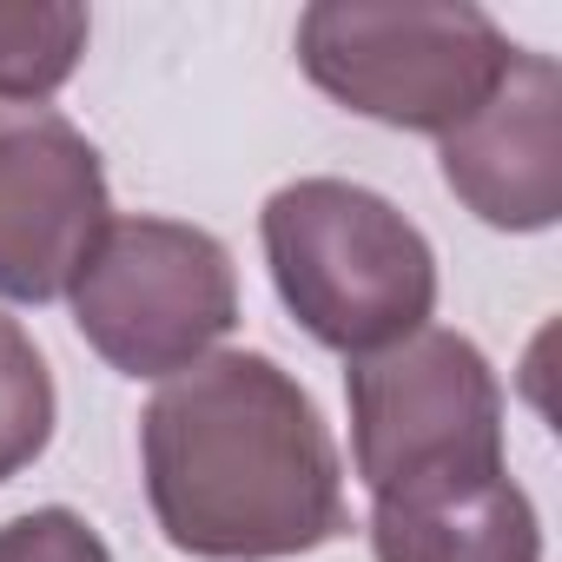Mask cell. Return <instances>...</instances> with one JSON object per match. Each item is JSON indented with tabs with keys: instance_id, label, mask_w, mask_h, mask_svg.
Segmentation results:
<instances>
[{
	"instance_id": "obj_8",
	"label": "cell",
	"mask_w": 562,
	"mask_h": 562,
	"mask_svg": "<svg viewBox=\"0 0 562 562\" xmlns=\"http://www.w3.org/2000/svg\"><path fill=\"white\" fill-rule=\"evenodd\" d=\"M378 562H542V522L522 483L496 470H443L371 496Z\"/></svg>"
},
{
	"instance_id": "obj_7",
	"label": "cell",
	"mask_w": 562,
	"mask_h": 562,
	"mask_svg": "<svg viewBox=\"0 0 562 562\" xmlns=\"http://www.w3.org/2000/svg\"><path fill=\"white\" fill-rule=\"evenodd\" d=\"M443 186L496 232H549L562 218V67L516 54L503 87L437 139Z\"/></svg>"
},
{
	"instance_id": "obj_1",
	"label": "cell",
	"mask_w": 562,
	"mask_h": 562,
	"mask_svg": "<svg viewBox=\"0 0 562 562\" xmlns=\"http://www.w3.org/2000/svg\"><path fill=\"white\" fill-rule=\"evenodd\" d=\"M146 496L172 549L278 562L351 529L338 443L292 371L218 351L166 378L139 417Z\"/></svg>"
},
{
	"instance_id": "obj_11",
	"label": "cell",
	"mask_w": 562,
	"mask_h": 562,
	"mask_svg": "<svg viewBox=\"0 0 562 562\" xmlns=\"http://www.w3.org/2000/svg\"><path fill=\"white\" fill-rule=\"evenodd\" d=\"M0 562H113L100 529L74 509H27L0 522Z\"/></svg>"
},
{
	"instance_id": "obj_5",
	"label": "cell",
	"mask_w": 562,
	"mask_h": 562,
	"mask_svg": "<svg viewBox=\"0 0 562 562\" xmlns=\"http://www.w3.org/2000/svg\"><path fill=\"white\" fill-rule=\"evenodd\" d=\"M351 397V463L371 496L503 463V384L490 358L457 331H411L345 371Z\"/></svg>"
},
{
	"instance_id": "obj_6",
	"label": "cell",
	"mask_w": 562,
	"mask_h": 562,
	"mask_svg": "<svg viewBox=\"0 0 562 562\" xmlns=\"http://www.w3.org/2000/svg\"><path fill=\"white\" fill-rule=\"evenodd\" d=\"M106 166L54 106L0 100V299L47 305L106 232Z\"/></svg>"
},
{
	"instance_id": "obj_9",
	"label": "cell",
	"mask_w": 562,
	"mask_h": 562,
	"mask_svg": "<svg viewBox=\"0 0 562 562\" xmlns=\"http://www.w3.org/2000/svg\"><path fill=\"white\" fill-rule=\"evenodd\" d=\"M87 54V8H47V0H0V100L41 106L74 80Z\"/></svg>"
},
{
	"instance_id": "obj_2",
	"label": "cell",
	"mask_w": 562,
	"mask_h": 562,
	"mask_svg": "<svg viewBox=\"0 0 562 562\" xmlns=\"http://www.w3.org/2000/svg\"><path fill=\"white\" fill-rule=\"evenodd\" d=\"M271 285L285 312L345 358H371L437 312V258L424 232L351 179L278 186L258 212Z\"/></svg>"
},
{
	"instance_id": "obj_3",
	"label": "cell",
	"mask_w": 562,
	"mask_h": 562,
	"mask_svg": "<svg viewBox=\"0 0 562 562\" xmlns=\"http://www.w3.org/2000/svg\"><path fill=\"white\" fill-rule=\"evenodd\" d=\"M299 60L338 106L443 139L503 87L516 47L470 0H318L299 21Z\"/></svg>"
},
{
	"instance_id": "obj_4",
	"label": "cell",
	"mask_w": 562,
	"mask_h": 562,
	"mask_svg": "<svg viewBox=\"0 0 562 562\" xmlns=\"http://www.w3.org/2000/svg\"><path fill=\"white\" fill-rule=\"evenodd\" d=\"M67 299L80 338L120 378H179L238 325V271L199 225L106 218Z\"/></svg>"
},
{
	"instance_id": "obj_10",
	"label": "cell",
	"mask_w": 562,
	"mask_h": 562,
	"mask_svg": "<svg viewBox=\"0 0 562 562\" xmlns=\"http://www.w3.org/2000/svg\"><path fill=\"white\" fill-rule=\"evenodd\" d=\"M54 378H47V358L34 351V338L0 318V483L21 476L47 437H54Z\"/></svg>"
}]
</instances>
